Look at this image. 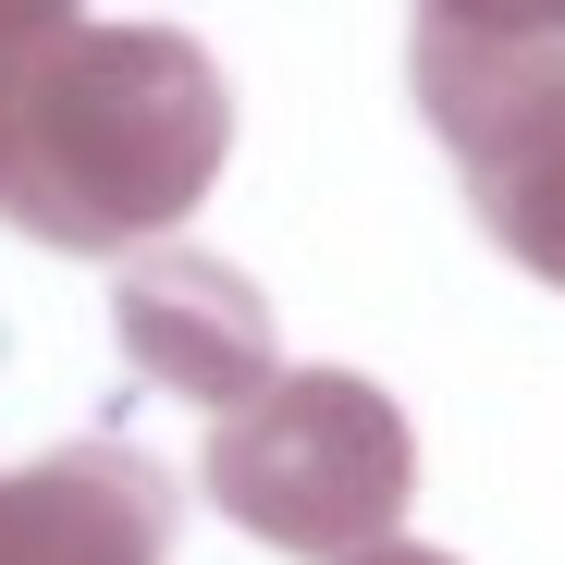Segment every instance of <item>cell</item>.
<instances>
[{"label":"cell","instance_id":"obj_1","mask_svg":"<svg viewBox=\"0 0 565 565\" xmlns=\"http://www.w3.org/2000/svg\"><path fill=\"white\" fill-rule=\"evenodd\" d=\"M234 160V86L184 25H99L38 62L13 160H0V222H25L62 258H148L198 222V198Z\"/></svg>","mask_w":565,"mask_h":565},{"label":"cell","instance_id":"obj_2","mask_svg":"<svg viewBox=\"0 0 565 565\" xmlns=\"http://www.w3.org/2000/svg\"><path fill=\"white\" fill-rule=\"evenodd\" d=\"M418 111L455 148V184L480 234L565 296V13L516 0H430L418 38Z\"/></svg>","mask_w":565,"mask_h":565},{"label":"cell","instance_id":"obj_3","mask_svg":"<svg viewBox=\"0 0 565 565\" xmlns=\"http://www.w3.org/2000/svg\"><path fill=\"white\" fill-rule=\"evenodd\" d=\"M198 492L270 541V553H320V565H356L406 529V492H418V430L382 382L356 369H282L258 406H234L198 455Z\"/></svg>","mask_w":565,"mask_h":565},{"label":"cell","instance_id":"obj_4","mask_svg":"<svg viewBox=\"0 0 565 565\" xmlns=\"http://www.w3.org/2000/svg\"><path fill=\"white\" fill-rule=\"evenodd\" d=\"M111 332H124V356H136V382H160L172 406H210V418H234V406H258V394L282 382V320H270V296H258L234 258L184 246V234L148 246V258H124Z\"/></svg>","mask_w":565,"mask_h":565},{"label":"cell","instance_id":"obj_5","mask_svg":"<svg viewBox=\"0 0 565 565\" xmlns=\"http://www.w3.org/2000/svg\"><path fill=\"white\" fill-rule=\"evenodd\" d=\"M172 529H184L172 467L111 430L50 443L0 480V565H172Z\"/></svg>","mask_w":565,"mask_h":565},{"label":"cell","instance_id":"obj_6","mask_svg":"<svg viewBox=\"0 0 565 565\" xmlns=\"http://www.w3.org/2000/svg\"><path fill=\"white\" fill-rule=\"evenodd\" d=\"M74 38V13H38V0H0V160H13V111H25V86L38 62Z\"/></svg>","mask_w":565,"mask_h":565},{"label":"cell","instance_id":"obj_7","mask_svg":"<svg viewBox=\"0 0 565 565\" xmlns=\"http://www.w3.org/2000/svg\"><path fill=\"white\" fill-rule=\"evenodd\" d=\"M356 565H455V553H418V541H382V553H356Z\"/></svg>","mask_w":565,"mask_h":565}]
</instances>
